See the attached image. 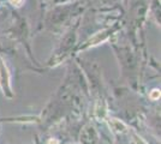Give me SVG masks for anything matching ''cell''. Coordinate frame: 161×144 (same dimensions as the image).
I'll use <instances>...</instances> for the list:
<instances>
[{
  "label": "cell",
  "instance_id": "cell-1",
  "mask_svg": "<svg viewBox=\"0 0 161 144\" xmlns=\"http://www.w3.org/2000/svg\"><path fill=\"white\" fill-rule=\"evenodd\" d=\"M0 86H1L4 94L11 93V89H10V74L7 72L5 64L1 60V58H0Z\"/></svg>",
  "mask_w": 161,
  "mask_h": 144
},
{
  "label": "cell",
  "instance_id": "cell-2",
  "mask_svg": "<svg viewBox=\"0 0 161 144\" xmlns=\"http://www.w3.org/2000/svg\"><path fill=\"white\" fill-rule=\"evenodd\" d=\"M112 122H113V129L116 131H123L125 129V125L123 122H120L119 120H117V119H112Z\"/></svg>",
  "mask_w": 161,
  "mask_h": 144
},
{
  "label": "cell",
  "instance_id": "cell-3",
  "mask_svg": "<svg viewBox=\"0 0 161 144\" xmlns=\"http://www.w3.org/2000/svg\"><path fill=\"white\" fill-rule=\"evenodd\" d=\"M150 99L152 100H159L160 99V90L159 89H154L152 90V93H150Z\"/></svg>",
  "mask_w": 161,
  "mask_h": 144
},
{
  "label": "cell",
  "instance_id": "cell-4",
  "mask_svg": "<svg viewBox=\"0 0 161 144\" xmlns=\"http://www.w3.org/2000/svg\"><path fill=\"white\" fill-rule=\"evenodd\" d=\"M10 1H11V4H12V5H15V6L19 7V6H22V4L24 3V0H10Z\"/></svg>",
  "mask_w": 161,
  "mask_h": 144
}]
</instances>
